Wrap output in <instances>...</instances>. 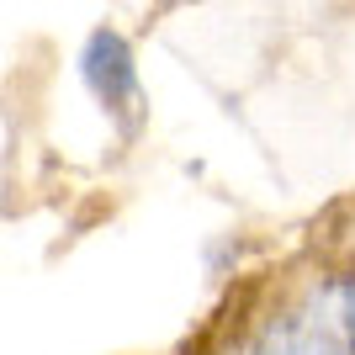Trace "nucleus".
I'll list each match as a JSON object with an SVG mask.
<instances>
[{
	"label": "nucleus",
	"instance_id": "f03ea898",
	"mask_svg": "<svg viewBox=\"0 0 355 355\" xmlns=\"http://www.w3.org/2000/svg\"><path fill=\"white\" fill-rule=\"evenodd\" d=\"M250 355H350L340 329V308H302V313H282L254 334Z\"/></svg>",
	"mask_w": 355,
	"mask_h": 355
},
{
	"label": "nucleus",
	"instance_id": "f257e3e1",
	"mask_svg": "<svg viewBox=\"0 0 355 355\" xmlns=\"http://www.w3.org/2000/svg\"><path fill=\"white\" fill-rule=\"evenodd\" d=\"M80 80L96 96L106 117L117 122L122 133H133V122L144 117V80H138V59L133 43L117 27H96L80 48Z\"/></svg>",
	"mask_w": 355,
	"mask_h": 355
},
{
	"label": "nucleus",
	"instance_id": "7ed1b4c3",
	"mask_svg": "<svg viewBox=\"0 0 355 355\" xmlns=\"http://www.w3.org/2000/svg\"><path fill=\"white\" fill-rule=\"evenodd\" d=\"M340 329H345V345H350V355H355V282L345 286V297H340Z\"/></svg>",
	"mask_w": 355,
	"mask_h": 355
}]
</instances>
